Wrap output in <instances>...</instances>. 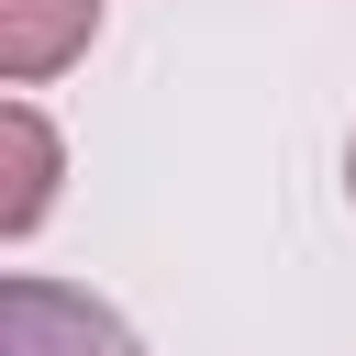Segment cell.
I'll use <instances>...</instances> for the list:
<instances>
[{
	"instance_id": "cell-1",
	"label": "cell",
	"mask_w": 356,
	"mask_h": 356,
	"mask_svg": "<svg viewBox=\"0 0 356 356\" xmlns=\"http://www.w3.org/2000/svg\"><path fill=\"white\" fill-rule=\"evenodd\" d=\"M0 356H145V345L122 334L111 300L22 267V278H0Z\"/></svg>"
},
{
	"instance_id": "cell-2",
	"label": "cell",
	"mask_w": 356,
	"mask_h": 356,
	"mask_svg": "<svg viewBox=\"0 0 356 356\" xmlns=\"http://www.w3.org/2000/svg\"><path fill=\"white\" fill-rule=\"evenodd\" d=\"M100 33V0H0V78L33 89Z\"/></svg>"
},
{
	"instance_id": "cell-3",
	"label": "cell",
	"mask_w": 356,
	"mask_h": 356,
	"mask_svg": "<svg viewBox=\"0 0 356 356\" xmlns=\"http://www.w3.org/2000/svg\"><path fill=\"white\" fill-rule=\"evenodd\" d=\"M0 145H11L0 234H33V222H44V200H56V134H44V111H33V100H11V111H0Z\"/></svg>"
},
{
	"instance_id": "cell-4",
	"label": "cell",
	"mask_w": 356,
	"mask_h": 356,
	"mask_svg": "<svg viewBox=\"0 0 356 356\" xmlns=\"http://www.w3.org/2000/svg\"><path fill=\"white\" fill-rule=\"evenodd\" d=\"M345 189H356V145H345Z\"/></svg>"
}]
</instances>
